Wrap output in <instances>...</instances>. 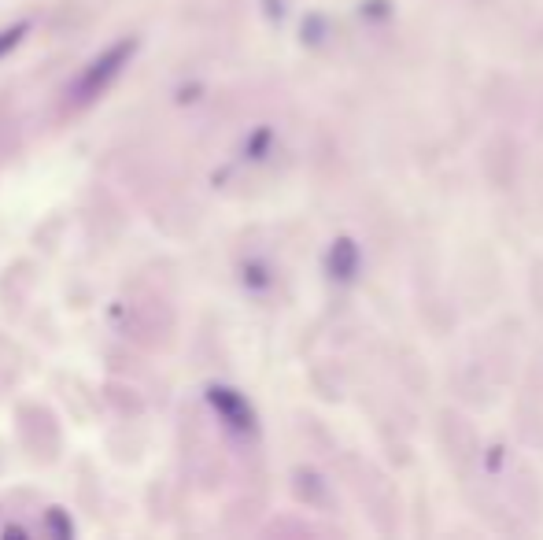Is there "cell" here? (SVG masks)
Masks as SVG:
<instances>
[{"label":"cell","instance_id":"obj_1","mask_svg":"<svg viewBox=\"0 0 543 540\" xmlns=\"http://www.w3.org/2000/svg\"><path fill=\"white\" fill-rule=\"evenodd\" d=\"M137 52V41L133 37H126V41H119V45H111V49H104L97 56V60L89 63L82 71V78L74 82V89H71V97L78 100V104H89V100H97L104 89L115 82L122 74V67L130 63V56Z\"/></svg>","mask_w":543,"mask_h":540},{"label":"cell","instance_id":"obj_3","mask_svg":"<svg viewBox=\"0 0 543 540\" xmlns=\"http://www.w3.org/2000/svg\"><path fill=\"white\" fill-rule=\"evenodd\" d=\"M23 37H26V26H12L8 34H0V56H4V52H12Z\"/></svg>","mask_w":543,"mask_h":540},{"label":"cell","instance_id":"obj_4","mask_svg":"<svg viewBox=\"0 0 543 540\" xmlns=\"http://www.w3.org/2000/svg\"><path fill=\"white\" fill-rule=\"evenodd\" d=\"M49 526H56V529H60L63 537H71V526H67V522H63V515H60V511H52V515H49Z\"/></svg>","mask_w":543,"mask_h":540},{"label":"cell","instance_id":"obj_2","mask_svg":"<svg viewBox=\"0 0 543 540\" xmlns=\"http://www.w3.org/2000/svg\"><path fill=\"white\" fill-rule=\"evenodd\" d=\"M211 404L218 407V411H222V415H230V418H248L244 415V407L237 404V396H226V389H211Z\"/></svg>","mask_w":543,"mask_h":540}]
</instances>
